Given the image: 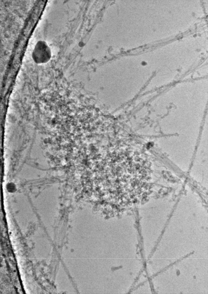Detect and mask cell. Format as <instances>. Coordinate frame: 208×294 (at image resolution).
<instances>
[{
  "label": "cell",
  "instance_id": "2",
  "mask_svg": "<svg viewBox=\"0 0 208 294\" xmlns=\"http://www.w3.org/2000/svg\"><path fill=\"white\" fill-rule=\"evenodd\" d=\"M6 188L7 191L10 192H14L16 190L15 185L12 183L7 184L6 185Z\"/></svg>",
  "mask_w": 208,
  "mask_h": 294
},
{
  "label": "cell",
  "instance_id": "1",
  "mask_svg": "<svg viewBox=\"0 0 208 294\" xmlns=\"http://www.w3.org/2000/svg\"><path fill=\"white\" fill-rule=\"evenodd\" d=\"M51 49L47 43L43 40H39L36 43L32 53L34 61L37 63L48 62L51 59Z\"/></svg>",
  "mask_w": 208,
  "mask_h": 294
}]
</instances>
